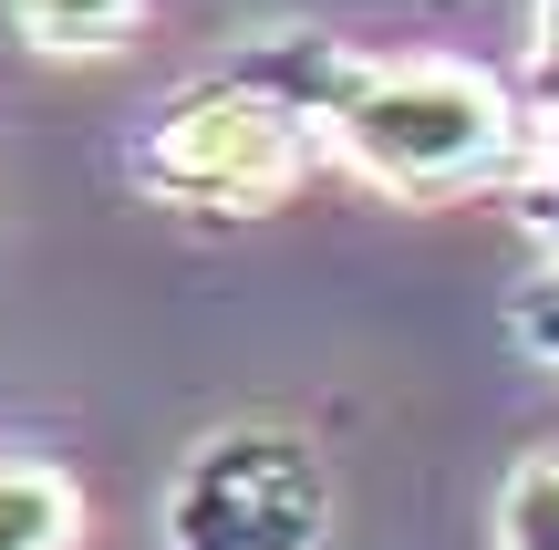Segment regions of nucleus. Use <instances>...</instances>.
<instances>
[{
    "instance_id": "nucleus-1",
    "label": "nucleus",
    "mask_w": 559,
    "mask_h": 550,
    "mask_svg": "<svg viewBox=\"0 0 559 550\" xmlns=\"http://www.w3.org/2000/svg\"><path fill=\"white\" fill-rule=\"evenodd\" d=\"M321 145L383 198H466V187H498L519 156V94L487 62H362Z\"/></svg>"
},
{
    "instance_id": "nucleus-2",
    "label": "nucleus",
    "mask_w": 559,
    "mask_h": 550,
    "mask_svg": "<svg viewBox=\"0 0 559 550\" xmlns=\"http://www.w3.org/2000/svg\"><path fill=\"white\" fill-rule=\"evenodd\" d=\"M156 540L166 550H321L332 540V468L290 426H218L177 457Z\"/></svg>"
},
{
    "instance_id": "nucleus-3",
    "label": "nucleus",
    "mask_w": 559,
    "mask_h": 550,
    "mask_svg": "<svg viewBox=\"0 0 559 550\" xmlns=\"http://www.w3.org/2000/svg\"><path fill=\"white\" fill-rule=\"evenodd\" d=\"M321 156L311 125H290L280 104L239 94V83H198V94H177L156 125H145L135 145V187L166 208H207V219H260L300 187V166Z\"/></svg>"
},
{
    "instance_id": "nucleus-4",
    "label": "nucleus",
    "mask_w": 559,
    "mask_h": 550,
    "mask_svg": "<svg viewBox=\"0 0 559 550\" xmlns=\"http://www.w3.org/2000/svg\"><path fill=\"white\" fill-rule=\"evenodd\" d=\"M228 83L239 94H260V104H280L290 125H332L342 115V94L362 83V52L353 42H332V32H260L239 62H228Z\"/></svg>"
},
{
    "instance_id": "nucleus-5",
    "label": "nucleus",
    "mask_w": 559,
    "mask_h": 550,
    "mask_svg": "<svg viewBox=\"0 0 559 550\" xmlns=\"http://www.w3.org/2000/svg\"><path fill=\"white\" fill-rule=\"evenodd\" d=\"M0 550H83V489L52 457H0Z\"/></svg>"
},
{
    "instance_id": "nucleus-6",
    "label": "nucleus",
    "mask_w": 559,
    "mask_h": 550,
    "mask_svg": "<svg viewBox=\"0 0 559 550\" xmlns=\"http://www.w3.org/2000/svg\"><path fill=\"white\" fill-rule=\"evenodd\" d=\"M135 21H145V0H11V32L32 42V52H52V62H104V52H124Z\"/></svg>"
},
{
    "instance_id": "nucleus-7",
    "label": "nucleus",
    "mask_w": 559,
    "mask_h": 550,
    "mask_svg": "<svg viewBox=\"0 0 559 550\" xmlns=\"http://www.w3.org/2000/svg\"><path fill=\"white\" fill-rule=\"evenodd\" d=\"M498 550H559V447H528L498 478Z\"/></svg>"
},
{
    "instance_id": "nucleus-8",
    "label": "nucleus",
    "mask_w": 559,
    "mask_h": 550,
    "mask_svg": "<svg viewBox=\"0 0 559 550\" xmlns=\"http://www.w3.org/2000/svg\"><path fill=\"white\" fill-rule=\"evenodd\" d=\"M508 208H519V229L559 260V125H528L519 115V156H508Z\"/></svg>"
},
{
    "instance_id": "nucleus-9",
    "label": "nucleus",
    "mask_w": 559,
    "mask_h": 550,
    "mask_svg": "<svg viewBox=\"0 0 559 550\" xmlns=\"http://www.w3.org/2000/svg\"><path fill=\"white\" fill-rule=\"evenodd\" d=\"M508 332H519V353L559 364V260H539L519 291H508Z\"/></svg>"
},
{
    "instance_id": "nucleus-10",
    "label": "nucleus",
    "mask_w": 559,
    "mask_h": 550,
    "mask_svg": "<svg viewBox=\"0 0 559 550\" xmlns=\"http://www.w3.org/2000/svg\"><path fill=\"white\" fill-rule=\"evenodd\" d=\"M528 125H559V32L528 52Z\"/></svg>"
},
{
    "instance_id": "nucleus-11",
    "label": "nucleus",
    "mask_w": 559,
    "mask_h": 550,
    "mask_svg": "<svg viewBox=\"0 0 559 550\" xmlns=\"http://www.w3.org/2000/svg\"><path fill=\"white\" fill-rule=\"evenodd\" d=\"M549 32H559V0H539V42H549Z\"/></svg>"
}]
</instances>
